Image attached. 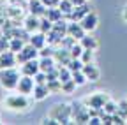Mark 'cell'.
<instances>
[{"label":"cell","instance_id":"obj_1","mask_svg":"<svg viewBox=\"0 0 127 125\" xmlns=\"http://www.w3.org/2000/svg\"><path fill=\"white\" fill-rule=\"evenodd\" d=\"M30 100L28 95L25 93H9V95L4 99V107L11 109V111H28L30 109Z\"/></svg>","mask_w":127,"mask_h":125},{"label":"cell","instance_id":"obj_2","mask_svg":"<svg viewBox=\"0 0 127 125\" xmlns=\"http://www.w3.org/2000/svg\"><path fill=\"white\" fill-rule=\"evenodd\" d=\"M21 77V71L16 67H9V69H0V86L5 90H16Z\"/></svg>","mask_w":127,"mask_h":125},{"label":"cell","instance_id":"obj_3","mask_svg":"<svg viewBox=\"0 0 127 125\" xmlns=\"http://www.w3.org/2000/svg\"><path fill=\"white\" fill-rule=\"evenodd\" d=\"M50 115L51 118H55L58 123H72V111H71V104H55L50 109Z\"/></svg>","mask_w":127,"mask_h":125},{"label":"cell","instance_id":"obj_4","mask_svg":"<svg viewBox=\"0 0 127 125\" xmlns=\"http://www.w3.org/2000/svg\"><path fill=\"white\" fill-rule=\"evenodd\" d=\"M71 111H72V123H88L90 122V109L85 106L83 100L71 102Z\"/></svg>","mask_w":127,"mask_h":125},{"label":"cell","instance_id":"obj_5","mask_svg":"<svg viewBox=\"0 0 127 125\" xmlns=\"http://www.w3.org/2000/svg\"><path fill=\"white\" fill-rule=\"evenodd\" d=\"M108 99H109V95L106 92H94V93H90V95H87L83 99V102L90 109H102Z\"/></svg>","mask_w":127,"mask_h":125},{"label":"cell","instance_id":"obj_6","mask_svg":"<svg viewBox=\"0 0 127 125\" xmlns=\"http://www.w3.org/2000/svg\"><path fill=\"white\" fill-rule=\"evenodd\" d=\"M16 56H18V64H23V62H27V60H34V58H37L39 56V50L35 48L34 44H30V42H27L23 48L16 53Z\"/></svg>","mask_w":127,"mask_h":125},{"label":"cell","instance_id":"obj_7","mask_svg":"<svg viewBox=\"0 0 127 125\" xmlns=\"http://www.w3.org/2000/svg\"><path fill=\"white\" fill-rule=\"evenodd\" d=\"M34 88H35L34 76H25V74H21L20 83H18V86H16V92L25 93V95H32V93H34Z\"/></svg>","mask_w":127,"mask_h":125},{"label":"cell","instance_id":"obj_8","mask_svg":"<svg viewBox=\"0 0 127 125\" xmlns=\"http://www.w3.org/2000/svg\"><path fill=\"white\" fill-rule=\"evenodd\" d=\"M18 64V56L11 50H4L0 51V69H9V67H16Z\"/></svg>","mask_w":127,"mask_h":125},{"label":"cell","instance_id":"obj_9","mask_svg":"<svg viewBox=\"0 0 127 125\" xmlns=\"http://www.w3.org/2000/svg\"><path fill=\"white\" fill-rule=\"evenodd\" d=\"M92 11V5L90 4H81V5H74V9L71 11V14L67 16V20L69 21H81L83 20V16H87V14Z\"/></svg>","mask_w":127,"mask_h":125},{"label":"cell","instance_id":"obj_10","mask_svg":"<svg viewBox=\"0 0 127 125\" xmlns=\"http://www.w3.org/2000/svg\"><path fill=\"white\" fill-rule=\"evenodd\" d=\"M79 23H81V26L85 28V32H94V30L97 28V25H99V16H97V12L90 11L87 16H83V20L79 21Z\"/></svg>","mask_w":127,"mask_h":125},{"label":"cell","instance_id":"obj_11","mask_svg":"<svg viewBox=\"0 0 127 125\" xmlns=\"http://www.w3.org/2000/svg\"><path fill=\"white\" fill-rule=\"evenodd\" d=\"M20 71H21V74H25V76H35V74L41 71V67H39V60L34 58V60H27V62H23V64H20Z\"/></svg>","mask_w":127,"mask_h":125},{"label":"cell","instance_id":"obj_12","mask_svg":"<svg viewBox=\"0 0 127 125\" xmlns=\"http://www.w3.org/2000/svg\"><path fill=\"white\" fill-rule=\"evenodd\" d=\"M85 28L81 26V23L79 21H67V35H71L72 39L79 41L83 35H85Z\"/></svg>","mask_w":127,"mask_h":125},{"label":"cell","instance_id":"obj_13","mask_svg":"<svg viewBox=\"0 0 127 125\" xmlns=\"http://www.w3.org/2000/svg\"><path fill=\"white\" fill-rule=\"evenodd\" d=\"M39 26H41V18L35 16V14H30V12H28V16L23 20V28L27 30V32L34 34V32H37V30H39Z\"/></svg>","mask_w":127,"mask_h":125},{"label":"cell","instance_id":"obj_14","mask_svg":"<svg viewBox=\"0 0 127 125\" xmlns=\"http://www.w3.org/2000/svg\"><path fill=\"white\" fill-rule=\"evenodd\" d=\"M83 72H85V76H87V79L92 81V83H95V81L101 79V69L95 65L94 62H92V64H85Z\"/></svg>","mask_w":127,"mask_h":125},{"label":"cell","instance_id":"obj_15","mask_svg":"<svg viewBox=\"0 0 127 125\" xmlns=\"http://www.w3.org/2000/svg\"><path fill=\"white\" fill-rule=\"evenodd\" d=\"M53 58H55V62H57V65H67L72 56H71V51H69L67 48H62V50L57 48Z\"/></svg>","mask_w":127,"mask_h":125},{"label":"cell","instance_id":"obj_16","mask_svg":"<svg viewBox=\"0 0 127 125\" xmlns=\"http://www.w3.org/2000/svg\"><path fill=\"white\" fill-rule=\"evenodd\" d=\"M46 5L42 0H28V12L30 14H35V16H44V12H46Z\"/></svg>","mask_w":127,"mask_h":125},{"label":"cell","instance_id":"obj_17","mask_svg":"<svg viewBox=\"0 0 127 125\" xmlns=\"http://www.w3.org/2000/svg\"><path fill=\"white\" fill-rule=\"evenodd\" d=\"M28 42L34 44L37 50H41V48H44V46L48 44V35H46L44 32H41V30H37V32L30 34V41H28Z\"/></svg>","mask_w":127,"mask_h":125},{"label":"cell","instance_id":"obj_18","mask_svg":"<svg viewBox=\"0 0 127 125\" xmlns=\"http://www.w3.org/2000/svg\"><path fill=\"white\" fill-rule=\"evenodd\" d=\"M79 44H81L85 50H97L99 48V39L94 37L92 32H87L81 39H79Z\"/></svg>","mask_w":127,"mask_h":125},{"label":"cell","instance_id":"obj_19","mask_svg":"<svg viewBox=\"0 0 127 125\" xmlns=\"http://www.w3.org/2000/svg\"><path fill=\"white\" fill-rule=\"evenodd\" d=\"M50 93L51 92H50V88H48V83H35V88H34L32 97H34V100H44Z\"/></svg>","mask_w":127,"mask_h":125},{"label":"cell","instance_id":"obj_20","mask_svg":"<svg viewBox=\"0 0 127 125\" xmlns=\"http://www.w3.org/2000/svg\"><path fill=\"white\" fill-rule=\"evenodd\" d=\"M39 67H41V71L42 72H50V71H53V69H57L58 65H57V62H55V58L53 56H41L39 58Z\"/></svg>","mask_w":127,"mask_h":125},{"label":"cell","instance_id":"obj_21","mask_svg":"<svg viewBox=\"0 0 127 125\" xmlns=\"http://www.w3.org/2000/svg\"><path fill=\"white\" fill-rule=\"evenodd\" d=\"M44 16L50 20V21H53V23L58 21V20H62V18H65V16H64V12H62L58 7H48L46 12H44Z\"/></svg>","mask_w":127,"mask_h":125},{"label":"cell","instance_id":"obj_22","mask_svg":"<svg viewBox=\"0 0 127 125\" xmlns=\"http://www.w3.org/2000/svg\"><path fill=\"white\" fill-rule=\"evenodd\" d=\"M25 44H27V42H25L23 39H20V37H11V39H9V50L14 51V53H18Z\"/></svg>","mask_w":127,"mask_h":125},{"label":"cell","instance_id":"obj_23","mask_svg":"<svg viewBox=\"0 0 127 125\" xmlns=\"http://www.w3.org/2000/svg\"><path fill=\"white\" fill-rule=\"evenodd\" d=\"M58 9L64 12V16H69V14H71V11L74 9V4L71 2V0H60V4H58Z\"/></svg>","mask_w":127,"mask_h":125},{"label":"cell","instance_id":"obj_24","mask_svg":"<svg viewBox=\"0 0 127 125\" xmlns=\"http://www.w3.org/2000/svg\"><path fill=\"white\" fill-rule=\"evenodd\" d=\"M102 111L108 113V115H115L118 111V102H115L113 99H108L106 104H104V107H102Z\"/></svg>","mask_w":127,"mask_h":125},{"label":"cell","instance_id":"obj_25","mask_svg":"<svg viewBox=\"0 0 127 125\" xmlns=\"http://www.w3.org/2000/svg\"><path fill=\"white\" fill-rule=\"evenodd\" d=\"M72 81H74L78 86H83L88 79H87V76H85L83 71H74V72H72Z\"/></svg>","mask_w":127,"mask_h":125},{"label":"cell","instance_id":"obj_26","mask_svg":"<svg viewBox=\"0 0 127 125\" xmlns=\"http://www.w3.org/2000/svg\"><path fill=\"white\" fill-rule=\"evenodd\" d=\"M83 50H85V48H83L81 44H79V41H76V42L71 46V50H69V51H71V56H72V58H81Z\"/></svg>","mask_w":127,"mask_h":125},{"label":"cell","instance_id":"obj_27","mask_svg":"<svg viewBox=\"0 0 127 125\" xmlns=\"http://www.w3.org/2000/svg\"><path fill=\"white\" fill-rule=\"evenodd\" d=\"M67 67L74 72V71H83V67H85V64H83V60L81 58H71V62L67 64Z\"/></svg>","mask_w":127,"mask_h":125},{"label":"cell","instance_id":"obj_28","mask_svg":"<svg viewBox=\"0 0 127 125\" xmlns=\"http://www.w3.org/2000/svg\"><path fill=\"white\" fill-rule=\"evenodd\" d=\"M76 88H78V85H76L72 79H69V81H65V83H62V93H74Z\"/></svg>","mask_w":127,"mask_h":125},{"label":"cell","instance_id":"obj_29","mask_svg":"<svg viewBox=\"0 0 127 125\" xmlns=\"http://www.w3.org/2000/svg\"><path fill=\"white\" fill-rule=\"evenodd\" d=\"M51 28H53V21H50L46 16H41V26H39V30H41V32L48 34Z\"/></svg>","mask_w":127,"mask_h":125},{"label":"cell","instance_id":"obj_30","mask_svg":"<svg viewBox=\"0 0 127 125\" xmlns=\"http://www.w3.org/2000/svg\"><path fill=\"white\" fill-rule=\"evenodd\" d=\"M94 58H95V50H83V53H81L83 64H92Z\"/></svg>","mask_w":127,"mask_h":125},{"label":"cell","instance_id":"obj_31","mask_svg":"<svg viewBox=\"0 0 127 125\" xmlns=\"http://www.w3.org/2000/svg\"><path fill=\"white\" fill-rule=\"evenodd\" d=\"M48 88H50L51 93H60V92H62V81H60V79L48 81Z\"/></svg>","mask_w":127,"mask_h":125},{"label":"cell","instance_id":"obj_32","mask_svg":"<svg viewBox=\"0 0 127 125\" xmlns=\"http://www.w3.org/2000/svg\"><path fill=\"white\" fill-rule=\"evenodd\" d=\"M118 113L125 118V122H127V99H122V100H118Z\"/></svg>","mask_w":127,"mask_h":125},{"label":"cell","instance_id":"obj_33","mask_svg":"<svg viewBox=\"0 0 127 125\" xmlns=\"http://www.w3.org/2000/svg\"><path fill=\"white\" fill-rule=\"evenodd\" d=\"M39 123H42V125H57L58 122H57L55 118H51L50 115H48V116H44V118H42V120H41Z\"/></svg>","mask_w":127,"mask_h":125},{"label":"cell","instance_id":"obj_34","mask_svg":"<svg viewBox=\"0 0 127 125\" xmlns=\"http://www.w3.org/2000/svg\"><path fill=\"white\" fill-rule=\"evenodd\" d=\"M4 50H9V39L0 37V51H4Z\"/></svg>","mask_w":127,"mask_h":125},{"label":"cell","instance_id":"obj_35","mask_svg":"<svg viewBox=\"0 0 127 125\" xmlns=\"http://www.w3.org/2000/svg\"><path fill=\"white\" fill-rule=\"evenodd\" d=\"M42 2H44V5H46V7H58L60 0H42Z\"/></svg>","mask_w":127,"mask_h":125},{"label":"cell","instance_id":"obj_36","mask_svg":"<svg viewBox=\"0 0 127 125\" xmlns=\"http://www.w3.org/2000/svg\"><path fill=\"white\" fill-rule=\"evenodd\" d=\"M23 2V0H9V4H12V5H20Z\"/></svg>","mask_w":127,"mask_h":125},{"label":"cell","instance_id":"obj_37","mask_svg":"<svg viewBox=\"0 0 127 125\" xmlns=\"http://www.w3.org/2000/svg\"><path fill=\"white\" fill-rule=\"evenodd\" d=\"M124 18H125V20H127V7H125V9H124Z\"/></svg>","mask_w":127,"mask_h":125},{"label":"cell","instance_id":"obj_38","mask_svg":"<svg viewBox=\"0 0 127 125\" xmlns=\"http://www.w3.org/2000/svg\"><path fill=\"white\" fill-rule=\"evenodd\" d=\"M0 123H2V122H0Z\"/></svg>","mask_w":127,"mask_h":125}]
</instances>
